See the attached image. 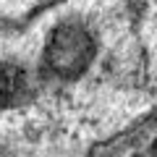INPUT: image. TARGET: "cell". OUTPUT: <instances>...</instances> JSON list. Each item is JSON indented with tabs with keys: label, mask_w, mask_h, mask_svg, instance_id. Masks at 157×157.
Here are the masks:
<instances>
[{
	"label": "cell",
	"mask_w": 157,
	"mask_h": 157,
	"mask_svg": "<svg viewBox=\"0 0 157 157\" xmlns=\"http://www.w3.org/2000/svg\"><path fill=\"white\" fill-rule=\"evenodd\" d=\"M26 89L24 86V76L16 71H0V107L13 105L18 94Z\"/></svg>",
	"instance_id": "cell-1"
},
{
	"label": "cell",
	"mask_w": 157,
	"mask_h": 157,
	"mask_svg": "<svg viewBox=\"0 0 157 157\" xmlns=\"http://www.w3.org/2000/svg\"><path fill=\"white\" fill-rule=\"evenodd\" d=\"M149 149H152V155H157V139L152 141V147H149Z\"/></svg>",
	"instance_id": "cell-2"
}]
</instances>
